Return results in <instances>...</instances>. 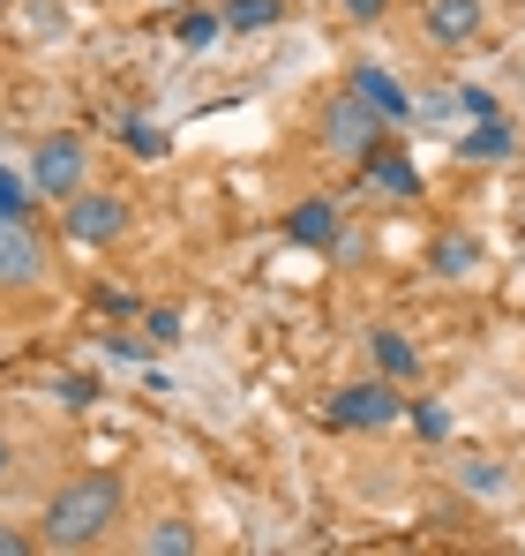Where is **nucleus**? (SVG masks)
I'll use <instances>...</instances> for the list:
<instances>
[{"label":"nucleus","instance_id":"obj_11","mask_svg":"<svg viewBox=\"0 0 525 556\" xmlns=\"http://www.w3.org/2000/svg\"><path fill=\"white\" fill-rule=\"evenodd\" d=\"M458 151H465V159H511V151H518V128H511L503 113H488V121H481Z\"/></svg>","mask_w":525,"mask_h":556},{"label":"nucleus","instance_id":"obj_3","mask_svg":"<svg viewBox=\"0 0 525 556\" xmlns=\"http://www.w3.org/2000/svg\"><path fill=\"white\" fill-rule=\"evenodd\" d=\"M383 128H390V121H383L360 91H346V98H331V105H323V143H331V151H346V159H368Z\"/></svg>","mask_w":525,"mask_h":556},{"label":"nucleus","instance_id":"obj_18","mask_svg":"<svg viewBox=\"0 0 525 556\" xmlns=\"http://www.w3.org/2000/svg\"><path fill=\"white\" fill-rule=\"evenodd\" d=\"M436 271H443V278L473 271V241H465V233H450V241H436Z\"/></svg>","mask_w":525,"mask_h":556},{"label":"nucleus","instance_id":"obj_8","mask_svg":"<svg viewBox=\"0 0 525 556\" xmlns=\"http://www.w3.org/2000/svg\"><path fill=\"white\" fill-rule=\"evenodd\" d=\"M285 241H300V249H331V241H338V211H331L323 195L293 203V211H285Z\"/></svg>","mask_w":525,"mask_h":556},{"label":"nucleus","instance_id":"obj_1","mask_svg":"<svg viewBox=\"0 0 525 556\" xmlns=\"http://www.w3.org/2000/svg\"><path fill=\"white\" fill-rule=\"evenodd\" d=\"M120 496H128V489H120V473H113V466L76 473V481L46 504V519H38V527H46V542H53V549H90V542H105V534L120 527Z\"/></svg>","mask_w":525,"mask_h":556},{"label":"nucleus","instance_id":"obj_5","mask_svg":"<svg viewBox=\"0 0 525 556\" xmlns=\"http://www.w3.org/2000/svg\"><path fill=\"white\" fill-rule=\"evenodd\" d=\"M120 226H128V195H68V233L84 241V249H105V241H120Z\"/></svg>","mask_w":525,"mask_h":556},{"label":"nucleus","instance_id":"obj_13","mask_svg":"<svg viewBox=\"0 0 525 556\" xmlns=\"http://www.w3.org/2000/svg\"><path fill=\"white\" fill-rule=\"evenodd\" d=\"M174 30H180V46H188V53H210V46H218V30H226V15H210V8H188Z\"/></svg>","mask_w":525,"mask_h":556},{"label":"nucleus","instance_id":"obj_24","mask_svg":"<svg viewBox=\"0 0 525 556\" xmlns=\"http://www.w3.org/2000/svg\"><path fill=\"white\" fill-rule=\"evenodd\" d=\"M0 556H30V534H0Z\"/></svg>","mask_w":525,"mask_h":556},{"label":"nucleus","instance_id":"obj_25","mask_svg":"<svg viewBox=\"0 0 525 556\" xmlns=\"http://www.w3.org/2000/svg\"><path fill=\"white\" fill-rule=\"evenodd\" d=\"M0 473H8V437H0Z\"/></svg>","mask_w":525,"mask_h":556},{"label":"nucleus","instance_id":"obj_12","mask_svg":"<svg viewBox=\"0 0 525 556\" xmlns=\"http://www.w3.org/2000/svg\"><path fill=\"white\" fill-rule=\"evenodd\" d=\"M368 354H375V369L390 376V383L421 369V354H413V339H406V331H375V339H368Z\"/></svg>","mask_w":525,"mask_h":556},{"label":"nucleus","instance_id":"obj_22","mask_svg":"<svg viewBox=\"0 0 525 556\" xmlns=\"http://www.w3.org/2000/svg\"><path fill=\"white\" fill-rule=\"evenodd\" d=\"M61 399H68V406H90V399H98V383H90V376H61Z\"/></svg>","mask_w":525,"mask_h":556},{"label":"nucleus","instance_id":"obj_2","mask_svg":"<svg viewBox=\"0 0 525 556\" xmlns=\"http://www.w3.org/2000/svg\"><path fill=\"white\" fill-rule=\"evenodd\" d=\"M84 174H90V151L76 143V136H46V143L30 151V188L53 195V203L84 195Z\"/></svg>","mask_w":525,"mask_h":556},{"label":"nucleus","instance_id":"obj_10","mask_svg":"<svg viewBox=\"0 0 525 556\" xmlns=\"http://www.w3.org/2000/svg\"><path fill=\"white\" fill-rule=\"evenodd\" d=\"M360 174L383 188V195H421V174H413V159H398V151H368V159H360Z\"/></svg>","mask_w":525,"mask_h":556},{"label":"nucleus","instance_id":"obj_6","mask_svg":"<svg viewBox=\"0 0 525 556\" xmlns=\"http://www.w3.org/2000/svg\"><path fill=\"white\" fill-rule=\"evenodd\" d=\"M46 278V249L30 241L23 218H0V286H38Z\"/></svg>","mask_w":525,"mask_h":556},{"label":"nucleus","instance_id":"obj_4","mask_svg":"<svg viewBox=\"0 0 525 556\" xmlns=\"http://www.w3.org/2000/svg\"><path fill=\"white\" fill-rule=\"evenodd\" d=\"M331 421L338 429H390V421H406V399L390 391V376L383 383H346L331 399Z\"/></svg>","mask_w":525,"mask_h":556},{"label":"nucleus","instance_id":"obj_21","mask_svg":"<svg viewBox=\"0 0 525 556\" xmlns=\"http://www.w3.org/2000/svg\"><path fill=\"white\" fill-rule=\"evenodd\" d=\"M458 105H465L473 121H488V113H503V105H496V91H481V84H465V91H458Z\"/></svg>","mask_w":525,"mask_h":556},{"label":"nucleus","instance_id":"obj_16","mask_svg":"<svg viewBox=\"0 0 525 556\" xmlns=\"http://www.w3.org/2000/svg\"><path fill=\"white\" fill-rule=\"evenodd\" d=\"M218 15H226V30H270L285 8H278V0H226Z\"/></svg>","mask_w":525,"mask_h":556},{"label":"nucleus","instance_id":"obj_17","mask_svg":"<svg viewBox=\"0 0 525 556\" xmlns=\"http://www.w3.org/2000/svg\"><path fill=\"white\" fill-rule=\"evenodd\" d=\"M406 421H413V429H421L428 444H443V437H450V414H443L436 399H421V406H406Z\"/></svg>","mask_w":525,"mask_h":556},{"label":"nucleus","instance_id":"obj_23","mask_svg":"<svg viewBox=\"0 0 525 556\" xmlns=\"http://www.w3.org/2000/svg\"><path fill=\"white\" fill-rule=\"evenodd\" d=\"M383 8H390V0H346V15H353V23H375Z\"/></svg>","mask_w":525,"mask_h":556},{"label":"nucleus","instance_id":"obj_20","mask_svg":"<svg viewBox=\"0 0 525 556\" xmlns=\"http://www.w3.org/2000/svg\"><path fill=\"white\" fill-rule=\"evenodd\" d=\"M120 136H128V151H143V159H158V151H166V136H158V128H143V121H120Z\"/></svg>","mask_w":525,"mask_h":556},{"label":"nucleus","instance_id":"obj_7","mask_svg":"<svg viewBox=\"0 0 525 556\" xmlns=\"http://www.w3.org/2000/svg\"><path fill=\"white\" fill-rule=\"evenodd\" d=\"M488 30V0H428V38L436 46H473Z\"/></svg>","mask_w":525,"mask_h":556},{"label":"nucleus","instance_id":"obj_15","mask_svg":"<svg viewBox=\"0 0 525 556\" xmlns=\"http://www.w3.org/2000/svg\"><path fill=\"white\" fill-rule=\"evenodd\" d=\"M458 481H465V496H488V504L511 489V473H503L496 459H465V466H458Z\"/></svg>","mask_w":525,"mask_h":556},{"label":"nucleus","instance_id":"obj_14","mask_svg":"<svg viewBox=\"0 0 525 556\" xmlns=\"http://www.w3.org/2000/svg\"><path fill=\"white\" fill-rule=\"evenodd\" d=\"M143 549L151 556H195V527H188V519H158V527L143 534Z\"/></svg>","mask_w":525,"mask_h":556},{"label":"nucleus","instance_id":"obj_9","mask_svg":"<svg viewBox=\"0 0 525 556\" xmlns=\"http://www.w3.org/2000/svg\"><path fill=\"white\" fill-rule=\"evenodd\" d=\"M353 91L368 98V105H375V113H383L390 128H398V121H413V98L398 91V76H390V68H368V61H360V76H353Z\"/></svg>","mask_w":525,"mask_h":556},{"label":"nucleus","instance_id":"obj_19","mask_svg":"<svg viewBox=\"0 0 525 556\" xmlns=\"http://www.w3.org/2000/svg\"><path fill=\"white\" fill-rule=\"evenodd\" d=\"M30 195H38V188H30V181H15V174L0 166V218H23V211H30Z\"/></svg>","mask_w":525,"mask_h":556}]
</instances>
